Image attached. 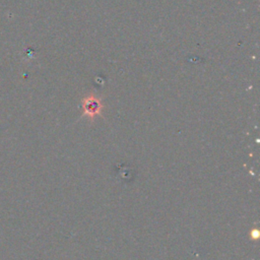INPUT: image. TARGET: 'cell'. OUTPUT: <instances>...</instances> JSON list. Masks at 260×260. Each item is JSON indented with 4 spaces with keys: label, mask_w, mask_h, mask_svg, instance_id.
Wrapping results in <instances>:
<instances>
[{
    "label": "cell",
    "mask_w": 260,
    "mask_h": 260,
    "mask_svg": "<svg viewBox=\"0 0 260 260\" xmlns=\"http://www.w3.org/2000/svg\"><path fill=\"white\" fill-rule=\"evenodd\" d=\"M83 109L85 115L94 118L101 113L103 109V104L99 98H97L94 95H90L83 100Z\"/></svg>",
    "instance_id": "cell-1"
}]
</instances>
